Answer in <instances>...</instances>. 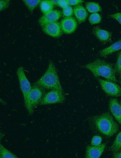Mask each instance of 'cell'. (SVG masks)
<instances>
[{
	"label": "cell",
	"instance_id": "cell-1",
	"mask_svg": "<svg viewBox=\"0 0 121 158\" xmlns=\"http://www.w3.org/2000/svg\"><path fill=\"white\" fill-rule=\"evenodd\" d=\"M84 67L89 70L96 77L102 76L111 81H117L114 67L112 64L104 60L97 59L86 64Z\"/></svg>",
	"mask_w": 121,
	"mask_h": 158
},
{
	"label": "cell",
	"instance_id": "cell-2",
	"mask_svg": "<svg viewBox=\"0 0 121 158\" xmlns=\"http://www.w3.org/2000/svg\"><path fill=\"white\" fill-rule=\"evenodd\" d=\"M47 90H57L63 92L56 69L52 60L49 62L48 67L42 76L33 84Z\"/></svg>",
	"mask_w": 121,
	"mask_h": 158
},
{
	"label": "cell",
	"instance_id": "cell-3",
	"mask_svg": "<svg viewBox=\"0 0 121 158\" xmlns=\"http://www.w3.org/2000/svg\"><path fill=\"white\" fill-rule=\"evenodd\" d=\"M93 121L98 130L107 136H112L119 130L118 124L108 112L93 116Z\"/></svg>",
	"mask_w": 121,
	"mask_h": 158
},
{
	"label": "cell",
	"instance_id": "cell-4",
	"mask_svg": "<svg viewBox=\"0 0 121 158\" xmlns=\"http://www.w3.org/2000/svg\"><path fill=\"white\" fill-rule=\"evenodd\" d=\"M16 73L19 81L20 88L23 95L25 106L29 114L31 115L34 110L32 109L30 105L29 95L32 87L22 67L18 68Z\"/></svg>",
	"mask_w": 121,
	"mask_h": 158
},
{
	"label": "cell",
	"instance_id": "cell-5",
	"mask_svg": "<svg viewBox=\"0 0 121 158\" xmlns=\"http://www.w3.org/2000/svg\"><path fill=\"white\" fill-rule=\"evenodd\" d=\"M64 101V92L57 90H52L45 93L39 105L60 103L63 102Z\"/></svg>",
	"mask_w": 121,
	"mask_h": 158
},
{
	"label": "cell",
	"instance_id": "cell-6",
	"mask_svg": "<svg viewBox=\"0 0 121 158\" xmlns=\"http://www.w3.org/2000/svg\"><path fill=\"white\" fill-rule=\"evenodd\" d=\"M45 89L39 85L33 84L29 95L30 105L33 110L40 104L45 93Z\"/></svg>",
	"mask_w": 121,
	"mask_h": 158
},
{
	"label": "cell",
	"instance_id": "cell-7",
	"mask_svg": "<svg viewBox=\"0 0 121 158\" xmlns=\"http://www.w3.org/2000/svg\"><path fill=\"white\" fill-rule=\"evenodd\" d=\"M102 89L107 95L115 97L121 96V88L115 82L98 78Z\"/></svg>",
	"mask_w": 121,
	"mask_h": 158
},
{
	"label": "cell",
	"instance_id": "cell-8",
	"mask_svg": "<svg viewBox=\"0 0 121 158\" xmlns=\"http://www.w3.org/2000/svg\"><path fill=\"white\" fill-rule=\"evenodd\" d=\"M42 27L45 33L52 37H58L62 34L60 23L57 21L47 24Z\"/></svg>",
	"mask_w": 121,
	"mask_h": 158
},
{
	"label": "cell",
	"instance_id": "cell-9",
	"mask_svg": "<svg viewBox=\"0 0 121 158\" xmlns=\"http://www.w3.org/2000/svg\"><path fill=\"white\" fill-rule=\"evenodd\" d=\"M61 15V12L60 11L53 10L42 15L38 20L39 23L42 27L47 24L57 22Z\"/></svg>",
	"mask_w": 121,
	"mask_h": 158
},
{
	"label": "cell",
	"instance_id": "cell-10",
	"mask_svg": "<svg viewBox=\"0 0 121 158\" xmlns=\"http://www.w3.org/2000/svg\"><path fill=\"white\" fill-rule=\"evenodd\" d=\"M106 146L103 143L97 146L89 145L87 146L85 154L86 158H98L103 153Z\"/></svg>",
	"mask_w": 121,
	"mask_h": 158
},
{
	"label": "cell",
	"instance_id": "cell-11",
	"mask_svg": "<svg viewBox=\"0 0 121 158\" xmlns=\"http://www.w3.org/2000/svg\"><path fill=\"white\" fill-rule=\"evenodd\" d=\"M62 31L65 33H71L75 30L77 27V22L73 17H66L62 19L60 22Z\"/></svg>",
	"mask_w": 121,
	"mask_h": 158
},
{
	"label": "cell",
	"instance_id": "cell-12",
	"mask_svg": "<svg viewBox=\"0 0 121 158\" xmlns=\"http://www.w3.org/2000/svg\"><path fill=\"white\" fill-rule=\"evenodd\" d=\"M109 108L113 115L121 125V105L117 99L110 98L109 101Z\"/></svg>",
	"mask_w": 121,
	"mask_h": 158
},
{
	"label": "cell",
	"instance_id": "cell-13",
	"mask_svg": "<svg viewBox=\"0 0 121 158\" xmlns=\"http://www.w3.org/2000/svg\"><path fill=\"white\" fill-rule=\"evenodd\" d=\"M121 49V40L114 43L109 47L101 50L100 55L105 57Z\"/></svg>",
	"mask_w": 121,
	"mask_h": 158
},
{
	"label": "cell",
	"instance_id": "cell-14",
	"mask_svg": "<svg viewBox=\"0 0 121 158\" xmlns=\"http://www.w3.org/2000/svg\"><path fill=\"white\" fill-rule=\"evenodd\" d=\"M73 12L80 23L84 21L87 16V13L85 9L81 5L75 6L74 8Z\"/></svg>",
	"mask_w": 121,
	"mask_h": 158
},
{
	"label": "cell",
	"instance_id": "cell-15",
	"mask_svg": "<svg viewBox=\"0 0 121 158\" xmlns=\"http://www.w3.org/2000/svg\"><path fill=\"white\" fill-rule=\"evenodd\" d=\"M93 32L97 38L102 42H108L111 39V35L106 30L96 28L94 29Z\"/></svg>",
	"mask_w": 121,
	"mask_h": 158
},
{
	"label": "cell",
	"instance_id": "cell-16",
	"mask_svg": "<svg viewBox=\"0 0 121 158\" xmlns=\"http://www.w3.org/2000/svg\"><path fill=\"white\" fill-rule=\"evenodd\" d=\"M54 5L50 0L41 1L40 3V9L44 14H46L53 10Z\"/></svg>",
	"mask_w": 121,
	"mask_h": 158
},
{
	"label": "cell",
	"instance_id": "cell-17",
	"mask_svg": "<svg viewBox=\"0 0 121 158\" xmlns=\"http://www.w3.org/2000/svg\"><path fill=\"white\" fill-rule=\"evenodd\" d=\"M121 149V132L117 135L114 142L110 147V150L113 153Z\"/></svg>",
	"mask_w": 121,
	"mask_h": 158
},
{
	"label": "cell",
	"instance_id": "cell-18",
	"mask_svg": "<svg viewBox=\"0 0 121 158\" xmlns=\"http://www.w3.org/2000/svg\"><path fill=\"white\" fill-rule=\"evenodd\" d=\"M0 157L1 158H17L18 156L6 149L1 144L0 145Z\"/></svg>",
	"mask_w": 121,
	"mask_h": 158
},
{
	"label": "cell",
	"instance_id": "cell-19",
	"mask_svg": "<svg viewBox=\"0 0 121 158\" xmlns=\"http://www.w3.org/2000/svg\"><path fill=\"white\" fill-rule=\"evenodd\" d=\"M86 7L88 11L91 13H96L102 10L99 5L95 2H87L86 4Z\"/></svg>",
	"mask_w": 121,
	"mask_h": 158
},
{
	"label": "cell",
	"instance_id": "cell-20",
	"mask_svg": "<svg viewBox=\"0 0 121 158\" xmlns=\"http://www.w3.org/2000/svg\"><path fill=\"white\" fill-rule=\"evenodd\" d=\"M41 0H23L22 1L31 12H33L35 8L40 3Z\"/></svg>",
	"mask_w": 121,
	"mask_h": 158
},
{
	"label": "cell",
	"instance_id": "cell-21",
	"mask_svg": "<svg viewBox=\"0 0 121 158\" xmlns=\"http://www.w3.org/2000/svg\"><path fill=\"white\" fill-rule=\"evenodd\" d=\"M101 17L98 13H93L91 14L89 18L90 23L91 24H95L100 23L101 20Z\"/></svg>",
	"mask_w": 121,
	"mask_h": 158
},
{
	"label": "cell",
	"instance_id": "cell-22",
	"mask_svg": "<svg viewBox=\"0 0 121 158\" xmlns=\"http://www.w3.org/2000/svg\"><path fill=\"white\" fill-rule=\"evenodd\" d=\"M116 73L121 75V51L118 54L117 60L114 67Z\"/></svg>",
	"mask_w": 121,
	"mask_h": 158
},
{
	"label": "cell",
	"instance_id": "cell-23",
	"mask_svg": "<svg viewBox=\"0 0 121 158\" xmlns=\"http://www.w3.org/2000/svg\"><path fill=\"white\" fill-rule=\"evenodd\" d=\"M63 15L66 17H70L73 13V10L72 8L70 6H67L63 9Z\"/></svg>",
	"mask_w": 121,
	"mask_h": 158
},
{
	"label": "cell",
	"instance_id": "cell-24",
	"mask_svg": "<svg viewBox=\"0 0 121 158\" xmlns=\"http://www.w3.org/2000/svg\"><path fill=\"white\" fill-rule=\"evenodd\" d=\"M102 141V138L101 137L95 136L93 137L91 141V145L93 146H97L101 144Z\"/></svg>",
	"mask_w": 121,
	"mask_h": 158
},
{
	"label": "cell",
	"instance_id": "cell-25",
	"mask_svg": "<svg viewBox=\"0 0 121 158\" xmlns=\"http://www.w3.org/2000/svg\"><path fill=\"white\" fill-rule=\"evenodd\" d=\"M9 0H4L0 1V11H2L7 8L10 4Z\"/></svg>",
	"mask_w": 121,
	"mask_h": 158
},
{
	"label": "cell",
	"instance_id": "cell-26",
	"mask_svg": "<svg viewBox=\"0 0 121 158\" xmlns=\"http://www.w3.org/2000/svg\"><path fill=\"white\" fill-rule=\"evenodd\" d=\"M110 17L116 20L121 24V13L117 12L111 15Z\"/></svg>",
	"mask_w": 121,
	"mask_h": 158
},
{
	"label": "cell",
	"instance_id": "cell-27",
	"mask_svg": "<svg viewBox=\"0 0 121 158\" xmlns=\"http://www.w3.org/2000/svg\"><path fill=\"white\" fill-rule=\"evenodd\" d=\"M68 5H78L81 3L83 2L81 0H67Z\"/></svg>",
	"mask_w": 121,
	"mask_h": 158
},
{
	"label": "cell",
	"instance_id": "cell-28",
	"mask_svg": "<svg viewBox=\"0 0 121 158\" xmlns=\"http://www.w3.org/2000/svg\"><path fill=\"white\" fill-rule=\"evenodd\" d=\"M57 5L63 8L66 7L68 6L67 0H59Z\"/></svg>",
	"mask_w": 121,
	"mask_h": 158
},
{
	"label": "cell",
	"instance_id": "cell-29",
	"mask_svg": "<svg viewBox=\"0 0 121 158\" xmlns=\"http://www.w3.org/2000/svg\"><path fill=\"white\" fill-rule=\"evenodd\" d=\"M112 156L114 158H121V149L116 152L113 153Z\"/></svg>",
	"mask_w": 121,
	"mask_h": 158
},
{
	"label": "cell",
	"instance_id": "cell-30",
	"mask_svg": "<svg viewBox=\"0 0 121 158\" xmlns=\"http://www.w3.org/2000/svg\"><path fill=\"white\" fill-rule=\"evenodd\" d=\"M51 1L54 5H57L59 1V0H51Z\"/></svg>",
	"mask_w": 121,
	"mask_h": 158
},
{
	"label": "cell",
	"instance_id": "cell-31",
	"mask_svg": "<svg viewBox=\"0 0 121 158\" xmlns=\"http://www.w3.org/2000/svg\"><path fill=\"white\" fill-rule=\"evenodd\" d=\"M120 83L121 84V75H120Z\"/></svg>",
	"mask_w": 121,
	"mask_h": 158
},
{
	"label": "cell",
	"instance_id": "cell-32",
	"mask_svg": "<svg viewBox=\"0 0 121 158\" xmlns=\"http://www.w3.org/2000/svg\"><path fill=\"white\" fill-rule=\"evenodd\" d=\"M120 104L121 105V100L120 101Z\"/></svg>",
	"mask_w": 121,
	"mask_h": 158
}]
</instances>
